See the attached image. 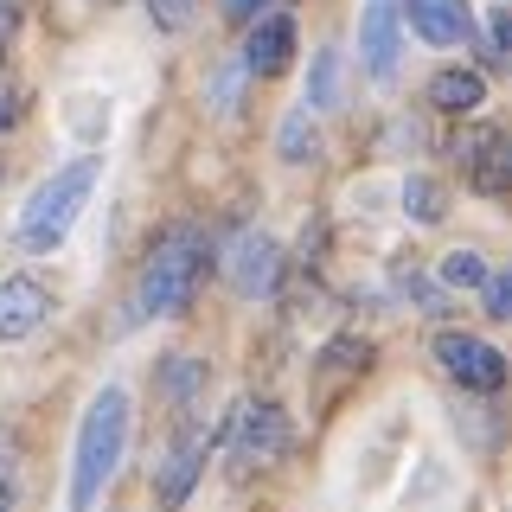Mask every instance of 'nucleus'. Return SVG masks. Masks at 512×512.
I'll return each instance as SVG.
<instances>
[{
    "instance_id": "nucleus-8",
    "label": "nucleus",
    "mask_w": 512,
    "mask_h": 512,
    "mask_svg": "<svg viewBox=\"0 0 512 512\" xmlns=\"http://www.w3.org/2000/svg\"><path fill=\"white\" fill-rule=\"evenodd\" d=\"M410 32L423 45H468L474 39V7L468 0H410Z\"/></svg>"
},
{
    "instance_id": "nucleus-4",
    "label": "nucleus",
    "mask_w": 512,
    "mask_h": 512,
    "mask_svg": "<svg viewBox=\"0 0 512 512\" xmlns=\"http://www.w3.org/2000/svg\"><path fill=\"white\" fill-rule=\"evenodd\" d=\"M436 365L461 391H500L506 384V352L474 340V333H436Z\"/></svg>"
},
{
    "instance_id": "nucleus-7",
    "label": "nucleus",
    "mask_w": 512,
    "mask_h": 512,
    "mask_svg": "<svg viewBox=\"0 0 512 512\" xmlns=\"http://www.w3.org/2000/svg\"><path fill=\"white\" fill-rule=\"evenodd\" d=\"M295 64V20H288L282 7H269V13H256L250 20V39H244V71L256 77H276Z\"/></svg>"
},
{
    "instance_id": "nucleus-5",
    "label": "nucleus",
    "mask_w": 512,
    "mask_h": 512,
    "mask_svg": "<svg viewBox=\"0 0 512 512\" xmlns=\"http://www.w3.org/2000/svg\"><path fill=\"white\" fill-rule=\"evenodd\" d=\"M224 276H231L237 295H276V282H282V250H276V237H263V231H231V244H224Z\"/></svg>"
},
{
    "instance_id": "nucleus-2",
    "label": "nucleus",
    "mask_w": 512,
    "mask_h": 512,
    "mask_svg": "<svg viewBox=\"0 0 512 512\" xmlns=\"http://www.w3.org/2000/svg\"><path fill=\"white\" fill-rule=\"evenodd\" d=\"M205 231H192V224H173L167 237L148 250V263H141V288H135V308L154 314V320H173L192 308V288L205 276Z\"/></svg>"
},
{
    "instance_id": "nucleus-13",
    "label": "nucleus",
    "mask_w": 512,
    "mask_h": 512,
    "mask_svg": "<svg viewBox=\"0 0 512 512\" xmlns=\"http://www.w3.org/2000/svg\"><path fill=\"white\" fill-rule=\"evenodd\" d=\"M480 96H487V77L480 71H436L429 77V103L442 109V116H468V109H480Z\"/></svg>"
},
{
    "instance_id": "nucleus-6",
    "label": "nucleus",
    "mask_w": 512,
    "mask_h": 512,
    "mask_svg": "<svg viewBox=\"0 0 512 512\" xmlns=\"http://www.w3.org/2000/svg\"><path fill=\"white\" fill-rule=\"evenodd\" d=\"M397 52H404V13H397V0H365L359 64L372 71V84H391L397 77Z\"/></svg>"
},
{
    "instance_id": "nucleus-18",
    "label": "nucleus",
    "mask_w": 512,
    "mask_h": 512,
    "mask_svg": "<svg viewBox=\"0 0 512 512\" xmlns=\"http://www.w3.org/2000/svg\"><path fill=\"white\" fill-rule=\"evenodd\" d=\"M480 288H487V314H493V320H506V314H512V282L487 269V282H480Z\"/></svg>"
},
{
    "instance_id": "nucleus-14",
    "label": "nucleus",
    "mask_w": 512,
    "mask_h": 512,
    "mask_svg": "<svg viewBox=\"0 0 512 512\" xmlns=\"http://www.w3.org/2000/svg\"><path fill=\"white\" fill-rule=\"evenodd\" d=\"M404 212L416 218V224H442V212H448V199H442V186L436 180H404Z\"/></svg>"
},
{
    "instance_id": "nucleus-10",
    "label": "nucleus",
    "mask_w": 512,
    "mask_h": 512,
    "mask_svg": "<svg viewBox=\"0 0 512 512\" xmlns=\"http://www.w3.org/2000/svg\"><path fill=\"white\" fill-rule=\"evenodd\" d=\"M45 314H52V295H45L32 276H7V282H0V340H26V333H39Z\"/></svg>"
},
{
    "instance_id": "nucleus-1",
    "label": "nucleus",
    "mask_w": 512,
    "mask_h": 512,
    "mask_svg": "<svg viewBox=\"0 0 512 512\" xmlns=\"http://www.w3.org/2000/svg\"><path fill=\"white\" fill-rule=\"evenodd\" d=\"M122 448H128V391H122V384H103V391L90 397L84 423H77L71 493H64V506H71V512H96L103 487H109V480H116V468H122Z\"/></svg>"
},
{
    "instance_id": "nucleus-12",
    "label": "nucleus",
    "mask_w": 512,
    "mask_h": 512,
    "mask_svg": "<svg viewBox=\"0 0 512 512\" xmlns=\"http://www.w3.org/2000/svg\"><path fill=\"white\" fill-rule=\"evenodd\" d=\"M455 160L468 167V180L480 192L506 186V135H500V128H468V135H455Z\"/></svg>"
},
{
    "instance_id": "nucleus-9",
    "label": "nucleus",
    "mask_w": 512,
    "mask_h": 512,
    "mask_svg": "<svg viewBox=\"0 0 512 512\" xmlns=\"http://www.w3.org/2000/svg\"><path fill=\"white\" fill-rule=\"evenodd\" d=\"M205 448H212V436H205V429L192 423V429H180L173 455L160 461V506H167V512H180V506H186L192 480H199V468H205Z\"/></svg>"
},
{
    "instance_id": "nucleus-3",
    "label": "nucleus",
    "mask_w": 512,
    "mask_h": 512,
    "mask_svg": "<svg viewBox=\"0 0 512 512\" xmlns=\"http://www.w3.org/2000/svg\"><path fill=\"white\" fill-rule=\"evenodd\" d=\"M96 180H103V160H96V154L71 160V167H58L52 180H45V186L26 199V212H20V244H26V250H58L64 237H71V224L84 218Z\"/></svg>"
},
{
    "instance_id": "nucleus-19",
    "label": "nucleus",
    "mask_w": 512,
    "mask_h": 512,
    "mask_svg": "<svg viewBox=\"0 0 512 512\" xmlns=\"http://www.w3.org/2000/svg\"><path fill=\"white\" fill-rule=\"evenodd\" d=\"M148 13H154V20L167 26V32H180V26H186V13H192V0H148Z\"/></svg>"
},
{
    "instance_id": "nucleus-16",
    "label": "nucleus",
    "mask_w": 512,
    "mask_h": 512,
    "mask_svg": "<svg viewBox=\"0 0 512 512\" xmlns=\"http://www.w3.org/2000/svg\"><path fill=\"white\" fill-rule=\"evenodd\" d=\"M442 282H448V288H480V282H487L480 250H448V256H442Z\"/></svg>"
},
{
    "instance_id": "nucleus-21",
    "label": "nucleus",
    "mask_w": 512,
    "mask_h": 512,
    "mask_svg": "<svg viewBox=\"0 0 512 512\" xmlns=\"http://www.w3.org/2000/svg\"><path fill=\"white\" fill-rule=\"evenodd\" d=\"M506 39H512V13L500 7V13H493V64L506 58Z\"/></svg>"
},
{
    "instance_id": "nucleus-17",
    "label": "nucleus",
    "mask_w": 512,
    "mask_h": 512,
    "mask_svg": "<svg viewBox=\"0 0 512 512\" xmlns=\"http://www.w3.org/2000/svg\"><path fill=\"white\" fill-rule=\"evenodd\" d=\"M282 154H288V160H308V154H314V122H308V109H295V116L282 122Z\"/></svg>"
},
{
    "instance_id": "nucleus-23",
    "label": "nucleus",
    "mask_w": 512,
    "mask_h": 512,
    "mask_svg": "<svg viewBox=\"0 0 512 512\" xmlns=\"http://www.w3.org/2000/svg\"><path fill=\"white\" fill-rule=\"evenodd\" d=\"M0 173H7V167H0Z\"/></svg>"
},
{
    "instance_id": "nucleus-22",
    "label": "nucleus",
    "mask_w": 512,
    "mask_h": 512,
    "mask_svg": "<svg viewBox=\"0 0 512 512\" xmlns=\"http://www.w3.org/2000/svg\"><path fill=\"white\" fill-rule=\"evenodd\" d=\"M13 109H20V96H13L7 84H0V128H7V122H13Z\"/></svg>"
},
{
    "instance_id": "nucleus-20",
    "label": "nucleus",
    "mask_w": 512,
    "mask_h": 512,
    "mask_svg": "<svg viewBox=\"0 0 512 512\" xmlns=\"http://www.w3.org/2000/svg\"><path fill=\"white\" fill-rule=\"evenodd\" d=\"M269 7H282V0H224V13H231V20H256V13H269Z\"/></svg>"
},
{
    "instance_id": "nucleus-11",
    "label": "nucleus",
    "mask_w": 512,
    "mask_h": 512,
    "mask_svg": "<svg viewBox=\"0 0 512 512\" xmlns=\"http://www.w3.org/2000/svg\"><path fill=\"white\" fill-rule=\"evenodd\" d=\"M282 448H288V416L276 404L237 410V461H276Z\"/></svg>"
},
{
    "instance_id": "nucleus-15",
    "label": "nucleus",
    "mask_w": 512,
    "mask_h": 512,
    "mask_svg": "<svg viewBox=\"0 0 512 512\" xmlns=\"http://www.w3.org/2000/svg\"><path fill=\"white\" fill-rule=\"evenodd\" d=\"M333 103H340V52H333V45H327V52L314 58V84H308V109H333Z\"/></svg>"
}]
</instances>
